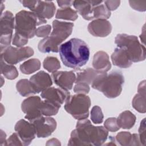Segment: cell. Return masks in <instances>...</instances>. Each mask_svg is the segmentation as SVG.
<instances>
[{"mask_svg": "<svg viewBox=\"0 0 146 146\" xmlns=\"http://www.w3.org/2000/svg\"><path fill=\"white\" fill-rule=\"evenodd\" d=\"M28 39H29L15 33L13 36L12 43L17 47H22L23 46L28 43Z\"/></svg>", "mask_w": 146, "mask_h": 146, "instance_id": "836d02e7", "label": "cell"}, {"mask_svg": "<svg viewBox=\"0 0 146 146\" xmlns=\"http://www.w3.org/2000/svg\"><path fill=\"white\" fill-rule=\"evenodd\" d=\"M70 95V92L61 88L48 87L41 92V97L61 106Z\"/></svg>", "mask_w": 146, "mask_h": 146, "instance_id": "5bb4252c", "label": "cell"}, {"mask_svg": "<svg viewBox=\"0 0 146 146\" xmlns=\"http://www.w3.org/2000/svg\"><path fill=\"white\" fill-rule=\"evenodd\" d=\"M51 78L58 86L67 91L72 89L76 80V75L73 71H56L52 74Z\"/></svg>", "mask_w": 146, "mask_h": 146, "instance_id": "4fadbf2b", "label": "cell"}, {"mask_svg": "<svg viewBox=\"0 0 146 146\" xmlns=\"http://www.w3.org/2000/svg\"><path fill=\"white\" fill-rule=\"evenodd\" d=\"M145 118H144L141 123H140V125L139 128V139H140V141L141 145H145V141H146V139H145Z\"/></svg>", "mask_w": 146, "mask_h": 146, "instance_id": "74e56055", "label": "cell"}, {"mask_svg": "<svg viewBox=\"0 0 146 146\" xmlns=\"http://www.w3.org/2000/svg\"><path fill=\"white\" fill-rule=\"evenodd\" d=\"M59 52L63 63L68 67L79 69L88 61L90 50L82 39L72 38L60 44Z\"/></svg>", "mask_w": 146, "mask_h": 146, "instance_id": "7a4b0ae2", "label": "cell"}, {"mask_svg": "<svg viewBox=\"0 0 146 146\" xmlns=\"http://www.w3.org/2000/svg\"><path fill=\"white\" fill-rule=\"evenodd\" d=\"M104 127L107 129V131L111 132L117 131L120 127L117 124L116 118L115 117H110L108 118L104 123Z\"/></svg>", "mask_w": 146, "mask_h": 146, "instance_id": "d6a6232c", "label": "cell"}, {"mask_svg": "<svg viewBox=\"0 0 146 146\" xmlns=\"http://www.w3.org/2000/svg\"><path fill=\"white\" fill-rule=\"evenodd\" d=\"M60 107L61 106L59 104L44 99L42 102L41 112L43 115L46 116L55 115L58 112Z\"/></svg>", "mask_w": 146, "mask_h": 146, "instance_id": "f1b7e54d", "label": "cell"}, {"mask_svg": "<svg viewBox=\"0 0 146 146\" xmlns=\"http://www.w3.org/2000/svg\"><path fill=\"white\" fill-rule=\"evenodd\" d=\"M140 38L141 40L143 43H144V41H145V27H144V26L143 27V35L141 34L140 36Z\"/></svg>", "mask_w": 146, "mask_h": 146, "instance_id": "ee69618b", "label": "cell"}, {"mask_svg": "<svg viewBox=\"0 0 146 146\" xmlns=\"http://www.w3.org/2000/svg\"><path fill=\"white\" fill-rule=\"evenodd\" d=\"M74 1H57L58 6L60 7L67 8L70 7L73 4Z\"/></svg>", "mask_w": 146, "mask_h": 146, "instance_id": "60d3db41", "label": "cell"}, {"mask_svg": "<svg viewBox=\"0 0 146 146\" xmlns=\"http://www.w3.org/2000/svg\"><path fill=\"white\" fill-rule=\"evenodd\" d=\"M14 29H15V18L11 12L6 11L1 15L0 19V37L13 36Z\"/></svg>", "mask_w": 146, "mask_h": 146, "instance_id": "e0dca14e", "label": "cell"}, {"mask_svg": "<svg viewBox=\"0 0 146 146\" xmlns=\"http://www.w3.org/2000/svg\"><path fill=\"white\" fill-rule=\"evenodd\" d=\"M111 24L107 19H95L90 22L88 25V32L95 36H107L111 33Z\"/></svg>", "mask_w": 146, "mask_h": 146, "instance_id": "9a60e30c", "label": "cell"}, {"mask_svg": "<svg viewBox=\"0 0 146 146\" xmlns=\"http://www.w3.org/2000/svg\"><path fill=\"white\" fill-rule=\"evenodd\" d=\"M131 7L135 10L145 11L146 10L145 1H129Z\"/></svg>", "mask_w": 146, "mask_h": 146, "instance_id": "8d00e7d4", "label": "cell"}, {"mask_svg": "<svg viewBox=\"0 0 146 146\" xmlns=\"http://www.w3.org/2000/svg\"><path fill=\"white\" fill-rule=\"evenodd\" d=\"M34 124L38 137H46L50 136L56 128V120L49 116H43L32 122Z\"/></svg>", "mask_w": 146, "mask_h": 146, "instance_id": "8fae6325", "label": "cell"}, {"mask_svg": "<svg viewBox=\"0 0 146 146\" xmlns=\"http://www.w3.org/2000/svg\"><path fill=\"white\" fill-rule=\"evenodd\" d=\"M43 65L44 69L52 73L57 71L60 67L59 60L54 56L46 57L43 61Z\"/></svg>", "mask_w": 146, "mask_h": 146, "instance_id": "4dcf8cb0", "label": "cell"}, {"mask_svg": "<svg viewBox=\"0 0 146 146\" xmlns=\"http://www.w3.org/2000/svg\"><path fill=\"white\" fill-rule=\"evenodd\" d=\"M115 43L119 47H123L128 52L132 62H139L145 59V48L135 35L125 34H117Z\"/></svg>", "mask_w": 146, "mask_h": 146, "instance_id": "8992f818", "label": "cell"}, {"mask_svg": "<svg viewBox=\"0 0 146 146\" xmlns=\"http://www.w3.org/2000/svg\"><path fill=\"white\" fill-rule=\"evenodd\" d=\"M42 102L40 97L33 96L27 98L22 103V111L26 114L25 118L31 123L43 116L41 112Z\"/></svg>", "mask_w": 146, "mask_h": 146, "instance_id": "30bf717a", "label": "cell"}, {"mask_svg": "<svg viewBox=\"0 0 146 146\" xmlns=\"http://www.w3.org/2000/svg\"><path fill=\"white\" fill-rule=\"evenodd\" d=\"M46 145H60V143L59 142V141L58 139L53 138V139H51L48 140L47 143H46Z\"/></svg>", "mask_w": 146, "mask_h": 146, "instance_id": "b9f144b4", "label": "cell"}, {"mask_svg": "<svg viewBox=\"0 0 146 146\" xmlns=\"http://www.w3.org/2000/svg\"><path fill=\"white\" fill-rule=\"evenodd\" d=\"M91 100L86 94H77L70 95L65 101L64 109L75 119L83 120L89 116Z\"/></svg>", "mask_w": 146, "mask_h": 146, "instance_id": "52a82bcc", "label": "cell"}, {"mask_svg": "<svg viewBox=\"0 0 146 146\" xmlns=\"http://www.w3.org/2000/svg\"><path fill=\"white\" fill-rule=\"evenodd\" d=\"M56 18L74 21L78 18L77 12L70 7L60 9L57 10Z\"/></svg>", "mask_w": 146, "mask_h": 146, "instance_id": "f546056e", "label": "cell"}, {"mask_svg": "<svg viewBox=\"0 0 146 146\" xmlns=\"http://www.w3.org/2000/svg\"><path fill=\"white\" fill-rule=\"evenodd\" d=\"M51 30V27L49 25H46L39 27L36 29L35 31V35L38 37L46 38L48 36Z\"/></svg>", "mask_w": 146, "mask_h": 146, "instance_id": "e575fe53", "label": "cell"}, {"mask_svg": "<svg viewBox=\"0 0 146 146\" xmlns=\"http://www.w3.org/2000/svg\"><path fill=\"white\" fill-rule=\"evenodd\" d=\"M4 145H23L18 133H13L6 141Z\"/></svg>", "mask_w": 146, "mask_h": 146, "instance_id": "d590c367", "label": "cell"}, {"mask_svg": "<svg viewBox=\"0 0 146 146\" xmlns=\"http://www.w3.org/2000/svg\"><path fill=\"white\" fill-rule=\"evenodd\" d=\"M116 120L120 128L130 129L135 123L136 116L131 111H125L119 115Z\"/></svg>", "mask_w": 146, "mask_h": 146, "instance_id": "cb8c5ba5", "label": "cell"}, {"mask_svg": "<svg viewBox=\"0 0 146 146\" xmlns=\"http://www.w3.org/2000/svg\"><path fill=\"white\" fill-rule=\"evenodd\" d=\"M104 5L106 7L111 11L116 10L120 5V1H105Z\"/></svg>", "mask_w": 146, "mask_h": 146, "instance_id": "ab89813d", "label": "cell"}, {"mask_svg": "<svg viewBox=\"0 0 146 146\" xmlns=\"http://www.w3.org/2000/svg\"><path fill=\"white\" fill-rule=\"evenodd\" d=\"M36 93L42 92L52 84L51 78L48 74L40 71L33 75L30 79Z\"/></svg>", "mask_w": 146, "mask_h": 146, "instance_id": "2e32d148", "label": "cell"}, {"mask_svg": "<svg viewBox=\"0 0 146 146\" xmlns=\"http://www.w3.org/2000/svg\"><path fill=\"white\" fill-rule=\"evenodd\" d=\"M92 66L99 72H106L109 71L111 68V64L108 54L103 51L96 52L93 57Z\"/></svg>", "mask_w": 146, "mask_h": 146, "instance_id": "ffe728a7", "label": "cell"}, {"mask_svg": "<svg viewBox=\"0 0 146 146\" xmlns=\"http://www.w3.org/2000/svg\"><path fill=\"white\" fill-rule=\"evenodd\" d=\"M110 16L111 11L106 7L105 5L101 3L93 7L91 14V20L99 19H107Z\"/></svg>", "mask_w": 146, "mask_h": 146, "instance_id": "484cf974", "label": "cell"}, {"mask_svg": "<svg viewBox=\"0 0 146 146\" xmlns=\"http://www.w3.org/2000/svg\"><path fill=\"white\" fill-rule=\"evenodd\" d=\"M111 60L115 66L123 68H128L132 64L128 52L123 47H117L115 49L111 55Z\"/></svg>", "mask_w": 146, "mask_h": 146, "instance_id": "d6986e66", "label": "cell"}, {"mask_svg": "<svg viewBox=\"0 0 146 146\" xmlns=\"http://www.w3.org/2000/svg\"><path fill=\"white\" fill-rule=\"evenodd\" d=\"M107 129L103 126H94L87 119L79 120L76 129L71 133L68 145H101L107 140Z\"/></svg>", "mask_w": 146, "mask_h": 146, "instance_id": "6da1fadb", "label": "cell"}, {"mask_svg": "<svg viewBox=\"0 0 146 146\" xmlns=\"http://www.w3.org/2000/svg\"><path fill=\"white\" fill-rule=\"evenodd\" d=\"M1 73L7 79L13 80L18 76V72L15 66L13 64H7L1 56Z\"/></svg>", "mask_w": 146, "mask_h": 146, "instance_id": "4316f807", "label": "cell"}, {"mask_svg": "<svg viewBox=\"0 0 146 146\" xmlns=\"http://www.w3.org/2000/svg\"><path fill=\"white\" fill-rule=\"evenodd\" d=\"M34 54V50L30 47H14L10 46L2 52L1 56L8 64H15Z\"/></svg>", "mask_w": 146, "mask_h": 146, "instance_id": "9c48e42d", "label": "cell"}, {"mask_svg": "<svg viewBox=\"0 0 146 146\" xmlns=\"http://www.w3.org/2000/svg\"><path fill=\"white\" fill-rule=\"evenodd\" d=\"M115 140L123 146L141 145L138 134H131L129 132H120L117 134Z\"/></svg>", "mask_w": 146, "mask_h": 146, "instance_id": "7402d4cb", "label": "cell"}, {"mask_svg": "<svg viewBox=\"0 0 146 146\" xmlns=\"http://www.w3.org/2000/svg\"><path fill=\"white\" fill-rule=\"evenodd\" d=\"M73 27L72 23L54 20L50 35L43 38L38 43L39 51L43 53L58 52L60 44L71 34Z\"/></svg>", "mask_w": 146, "mask_h": 146, "instance_id": "3957f363", "label": "cell"}, {"mask_svg": "<svg viewBox=\"0 0 146 146\" xmlns=\"http://www.w3.org/2000/svg\"><path fill=\"white\" fill-rule=\"evenodd\" d=\"M124 76L119 71H112L110 74L100 72L91 83L93 88L102 92L108 98L117 97L121 92Z\"/></svg>", "mask_w": 146, "mask_h": 146, "instance_id": "277c9868", "label": "cell"}, {"mask_svg": "<svg viewBox=\"0 0 146 146\" xmlns=\"http://www.w3.org/2000/svg\"><path fill=\"white\" fill-rule=\"evenodd\" d=\"M103 114L100 107L94 106L91 111V119L94 124H100L103 121Z\"/></svg>", "mask_w": 146, "mask_h": 146, "instance_id": "1f68e13d", "label": "cell"}, {"mask_svg": "<svg viewBox=\"0 0 146 146\" xmlns=\"http://www.w3.org/2000/svg\"><path fill=\"white\" fill-rule=\"evenodd\" d=\"M102 2V1H74L72 5L84 19L90 21L93 7Z\"/></svg>", "mask_w": 146, "mask_h": 146, "instance_id": "ac0fdd59", "label": "cell"}, {"mask_svg": "<svg viewBox=\"0 0 146 146\" xmlns=\"http://www.w3.org/2000/svg\"><path fill=\"white\" fill-rule=\"evenodd\" d=\"M40 67V62L38 59H30L22 64L19 68L21 71L24 74H30L38 71Z\"/></svg>", "mask_w": 146, "mask_h": 146, "instance_id": "83f0119b", "label": "cell"}, {"mask_svg": "<svg viewBox=\"0 0 146 146\" xmlns=\"http://www.w3.org/2000/svg\"><path fill=\"white\" fill-rule=\"evenodd\" d=\"M46 23L43 19L32 11L22 10L17 13L15 17L16 33L30 39L35 35L36 26Z\"/></svg>", "mask_w": 146, "mask_h": 146, "instance_id": "5b68a950", "label": "cell"}, {"mask_svg": "<svg viewBox=\"0 0 146 146\" xmlns=\"http://www.w3.org/2000/svg\"><path fill=\"white\" fill-rule=\"evenodd\" d=\"M138 94L133 97L132 102V107L139 112L145 113V80L141 82L137 88Z\"/></svg>", "mask_w": 146, "mask_h": 146, "instance_id": "44dd1931", "label": "cell"}, {"mask_svg": "<svg viewBox=\"0 0 146 146\" xmlns=\"http://www.w3.org/2000/svg\"><path fill=\"white\" fill-rule=\"evenodd\" d=\"M89 85L84 83H76L74 88V91L76 94H87L90 91Z\"/></svg>", "mask_w": 146, "mask_h": 146, "instance_id": "f35d334b", "label": "cell"}, {"mask_svg": "<svg viewBox=\"0 0 146 146\" xmlns=\"http://www.w3.org/2000/svg\"><path fill=\"white\" fill-rule=\"evenodd\" d=\"M16 88L22 96H28L36 94L31 82L26 79L19 80L16 84Z\"/></svg>", "mask_w": 146, "mask_h": 146, "instance_id": "d4e9b609", "label": "cell"}, {"mask_svg": "<svg viewBox=\"0 0 146 146\" xmlns=\"http://www.w3.org/2000/svg\"><path fill=\"white\" fill-rule=\"evenodd\" d=\"M20 2L24 7L29 9L43 19L51 18L54 15L56 10L55 6L52 1H20Z\"/></svg>", "mask_w": 146, "mask_h": 146, "instance_id": "ba28073f", "label": "cell"}, {"mask_svg": "<svg viewBox=\"0 0 146 146\" xmlns=\"http://www.w3.org/2000/svg\"><path fill=\"white\" fill-rule=\"evenodd\" d=\"M6 133L2 130H1V140H0L1 145H3L5 144V143L6 141Z\"/></svg>", "mask_w": 146, "mask_h": 146, "instance_id": "7bdbcfd3", "label": "cell"}, {"mask_svg": "<svg viewBox=\"0 0 146 146\" xmlns=\"http://www.w3.org/2000/svg\"><path fill=\"white\" fill-rule=\"evenodd\" d=\"M100 72H99L91 68L83 70L76 73L75 83H84L89 85Z\"/></svg>", "mask_w": 146, "mask_h": 146, "instance_id": "603a6c76", "label": "cell"}, {"mask_svg": "<svg viewBox=\"0 0 146 146\" xmlns=\"http://www.w3.org/2000/svg\"><path fill=\"white\" fill-rule=\"evenodd\" d=\"M14 129L22 140L23 145H29L36 135L34 124L24 119L17 121Z\"/></svg>", "mask_w": 146, "mask_h": 146, "instance_id": "7c38bea8", "label": "cell"}]
</instances>
